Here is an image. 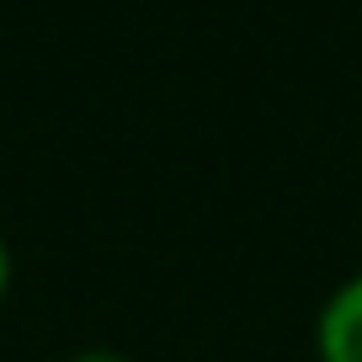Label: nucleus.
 I'll return each mask as SVG.
<instances>
[{"instance_id": "obj_2", "label": "nucleus", "mask_w": 362, "mask_h": 362, "mask_svg": "<svg viewBox=\"0 0 362 362\" xmlns=\"http://www.w3.org/2000/svg\"><path fill=\"white\" fill-rule=\"evenodd\" d=\"M6 283H11V256H6V245H0V293H6Z\"/></svg>"}, {"instance_id": "obj_3", "label": "nucleus", "mask_w": 362, "mask_h": 362, "mask_svg": "<svg viewBox=\"0 0 362 362\" xmlns=\"http://www.w3.org/2000/svg\"><path fill=\"white\" fill-rule=\"evenodd\" d=\"M75 362H123V357H112V351H86V357H75Z\"/></svg>"}, {"instance_id": "obj_1", "label": "nucleus", "mask_w": 362, "mask_h": 362, "mask_svg": "<svg viewBox=\"0 0 362 362\" xmlns=\"http://www.w3.org/2000/svg\"><path fill=\"white\" fill-rule=\"evenodd\" d=\"M320 357L362 362V277H351L320 315Z\"/></svg>"}]
</instances>
